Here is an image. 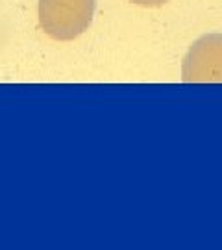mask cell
Masks as SVG:
<instances>
[{
    "label": "cell",
    "instance_id": "1",
    "mask_svg": "<svg viewBox=\"0 0 222 250\" xmlns=\"http://www.w3.org/2000/svg\"><path fill=\"white\" fill-rule=\"evenodd\" d=\"M97 0H39V26L56 41L80 37L93 21Z\"/></svg>",
    "mask_w": 222,
    "mask_h": 250
},
{
    "label": "cell",
    "instance_id": "2",
    "mask_svg": "<svg viewBox=\"0 0 222 250\" xmlns=\"http://www.w3.org/2000/svg\"><path fill=\"white\" fill-rule=\"evenodd\" d=\"M182 80L185 83H222V34H205L189 46L182 63Z\"/></svg>",
    "mask_w": 222,
    "mask_h": 250
},
{
    "label": "cell",
    "instance_id": "3",
    "mask_svg": "<svg viewBox=\"0 0 222 250\" xmlns=\"http://www.w3.org/2000/svg\"><path fill=\"white\" fill-rule=\"evenodd\" d=\"M130 2L137 4V6H144V8H158V6L167 4L169 0H130Z\"/></svg>",
    "mask_w": 222,
    "mask_h": 250
}]
</instances>
